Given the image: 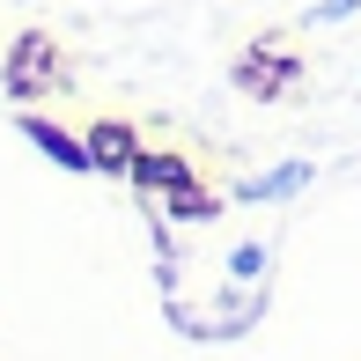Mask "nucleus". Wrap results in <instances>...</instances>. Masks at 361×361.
Instances as JSON below:
<instances>
[{"label": "nucleus", "mask_w": 361, "mask_h": 361, "mask_svg": "<svg viewBox=\"0 0 361 361\" xmlns=\"http://www.w3.org/2000/svg\"><path fill=\"white\" fill-rule=\"evenodd\" d=\"M96 162H126V133H96Z\"/></svg>", "instance_id": "f257e3e1"}]
</instances>
